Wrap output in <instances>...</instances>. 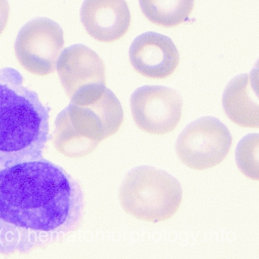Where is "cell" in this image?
Returning a JSON list of instances; mask_svg holds the SVG:
<instances>
[{"instance_id": "obj_1", "label": "cell", "mask_w": 259, "mask_h": 259, "mask_svg": "<svg viewBox=\"0 0 259 259\" xmlns=\"http://www.w3.org/2000/svg\"><path fill=\"white\" fill-rule=\"evenodd\" d=\"M84 195L63 167L40 158L0 168V254H28L78 230Z\"/></svg>"}, {"instance_id": "obj_2", "label": "cell", "mask_w": 259, "mask_h": 259, "mask_svg": "<svg viewBox=\"0 0 259 259\" xmlns=\"http://www.w3.org/2000/svg\"><path fill=\"white\" fill-rule=\"evenodd\" d=\"M16 69L0 70V168L43 158L50 108Z\"/></svg>"}, {"instance_id": "obj_3", "label": "cell", "mask_w": 259, "mask_h": 259, "mask_svg": "<svg viewBox=\"0 0 259 259\" xmlns=\"http://www.w3.org/2000/svg\"><path fill=\"white\" fill-rule=\"evenodd\" d=\"M182 198L180 183L168 172L151 166H139L130 171L119 191L123 210L148 222H162L172 218Z\"/></svg>"}, {"instance_id": "obj_4", "label": "cell", "mask_w": 259, "mask_h": 259, "mask_svg": "<svg viewBox=\"0 0 259 259\" xmlns=\"http://www.w3.org/2000/svg\"><path fill=\"white\" fill-rule=\"evenodd\" d=\"M123 122V110L114 94L106 89L102 96L86 105L72 104L59 115L56 122L58 146L79 147L90 153L99 142L113 136Z\"/></svg>"}, {"instance_id": "obj_5", "label": "cell", "mask_w": 259, "mask_h": 259, "mask_svg": "<svg viewBox=\"0 0 259 259\" xmlns=\"http://www.w3.org/2000/svg\"><path fill=\"white\" fill-rule=\"evenodd\" d=\"M57 70L72 104H91L99 99L105 92L104 63L95 51L84 45L66 48L57 60Z\"/></svg>"}, {"instance_id": "obj_6", "label": "cell", "mask_w": 259, "mask_h": 259, "mask_svg": "<svg viewBox=\"0 0 259 259\" xmlns=\"http://www.w3.org/2000/svg\"><path fill=\"white\" fill-rule=\"evenodd\" d=\"M232 145V136L216 118L203 117L185 128L176 144L180 161L195 170H204L220 164Z\"/></svg>"}, {"instance_id": "obj_7", "label": "cell", "mask_w": 259, "mask_h": 259, "mask_svg": "<svg viewBox=\"0 0 259 259\" xmlns=\"http://www.w3.org/2000/svg\"><path fill=\"white\" fill-rule=\"evenodd\" d=\"M64 45L61 27L50 19L30 21L19 31L15 53L19 64L30 73L46 76L54 73Z\"/></svg>"}, {"instance_id": "obj_8", "label": "cell", "mask_w": 259, "mask_h": 259, "mask_svg": "<svg viewBox=\"0 0 259 259\" xmlns=\"http://www.w3.org/2000/svg\"><path fill=\"white\" fill-rule=\"evenodd\" d=\"M130 104L136 125L149 134L160 136L171 133L181 119V96L169 88H139L132 95Z\"/></svg>"}, {"instance_id": "obj_9", "label": "cell", "mask_w": 259, "mask_h": 259, "mask_svg": "<svg viewBox=\"0 0 259 259\" xmlns=\"http://www.w3.org/2000/svg\"><path fill=\"white\" fill-rule=\"evenodd\" d=\"M130 60L135 70L142 76L163 79L175 72L180 63V54L169 37L146 32L132 44Z\"/></svg>"}, {"instance_id": "obj_10", "label": "cell", "mask_w": 259, "mask_h": 259, "mask_svg": "<svg viewBox=\"0 0 259 259\" xmlns=\"http://www.w3.org/2000/svg\"><path fill=\"white\" fill-rule=\"evenodd\" d=\"M81 20L91 37L113 43L128 32L131 16L125 0H84Z\"/></svg>"}, {"instance_id": "obj_11", "label": "cell", "mask_w": 259, "mask_h": 259, "mask_svg": "<svg viewBox=\"0 0 259 259\" xmlns=\"http://www.w3.org/2000/svg\"><path fill=\"white\" fill-rule=\"evenodd\" d=\"M222 101L226 115L233 123L243 128H258L257 69L233 78L224 91Z\"/></svg>"}, {"instance_id": "obj_12", "label": "cell", "mask_w": 259, "mask_h": 259, "mask_svg": "<svg viewBox=\"0 0 259 259\" xmlns=\"http://www.w3.org/2000/svg\"><path fill=\"white\" fill-rule=\"evenodd\" d=\"M195 0H139L145 17L157 26L174 28L184 23L192 13Z\"/></svg>"}, {"instance_id": "obj_13", "label": "cell", "mask_w": 259, "mask_h": 259, "mask_svg": "<svg viewBox=\"0 0 259 259\" xmlns=\"http://www.w3.org/2000/svg\"><path fill=\"white\" fill-rule=\"evenodd\" d=\"M236 159L238 167L245 177L258 180V135H248L240 141Z\"/></svg>"}, {"instance_id": "obj_14", "label": "cell", "mask_w": 259, "mask_h": 259, "mask_svg": "<svg viewBox=\"0 0 259 259\" xmlns=\"http://www.w3.org/2000/svg\"><path fill=\"white\" fill-rule=\"evenodd\" d=\"M10 16V7L8 0H0V35L7 28Z\"/></svg>"}]
</instances>
